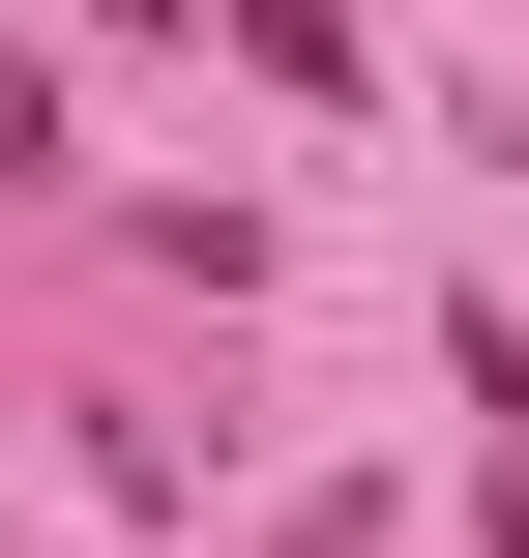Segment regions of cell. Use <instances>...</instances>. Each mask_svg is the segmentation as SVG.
Wrapping results in <instances>:
<instances>
[{"label":"cell","instance_id":"6da1fadb","mask_svg":"<svg viewBox=\"0 0 529 558\" xmlns=\"http://www.w3.org/2000/svg\"><path fill=\"white\" fill-rule=\"evenodd\" d=\"M0 177H59V59H0Z\"/></svg>","mask_w":529,"mask_h":558}]
</instances>
